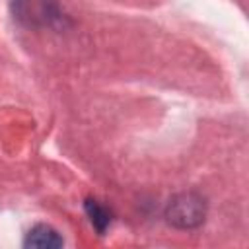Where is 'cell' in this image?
I'll return each mask as SVG.
<instances>
[{"instance_id":"3957f363","label":"cell","mask_w":249,"mask_h":249,"mask_svg":"<svg viewBox=\"0 0 249 249\" xmlns=\"http://www.w3.org/2000/svg\"><path fill=\"white\" fill-rule=\"evenodd\" d=\"M62 245H64V239L60 237V233L47 224L33 226L23 239V247L27 249H58Z\"/></svg>"},{"instance_id":"6da1fadb","label":"cell","mask_w":249,"mask_h":249,"mask_svg":"<svg viewBox=\"0 0 249 249\" xmlns=\"http://www.w3.org/2000/svg\"><path fill=\"white\" fill-rule=\"evenodd\" d=\"M206 216V202L200 195L196 193H179L173 196L165 208V218L171 226L181 228V230H191L196 228L198 224L204 222Z\"/></svg>"},{"instance_id":"7a4b0ae2","label":"cell","mask_w":249,"mask_h":249,"mask_svg":"<svg viewBox=\"0 0 249 249\" xmlns=\"http://www.w3.org/2000/svg\"><path fill=\"white\" fill-rule=\"evenodd\" d=\"M14 14L25 25H47L56 18L53 0H14Z\"/></svg>"},{"instance_id":"277c9868","label":"cell","mask_w":249,"mask_h":249,"mask_svg":"<svg viewBox=\"0 0 249 249\" xmlns=\"http://www.w3.org/2000/svg\"><path fill=\"white\" fill-rule=\"evenodd\" d=\"M84 206H86V212H88V216H89L91 226L97 230V233H103V231L107 230L109 222H111L109 210H107L103 204H99L97 200H93V198H88Z\"/></svg>"}]
</instances>
